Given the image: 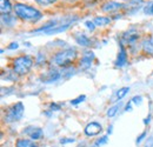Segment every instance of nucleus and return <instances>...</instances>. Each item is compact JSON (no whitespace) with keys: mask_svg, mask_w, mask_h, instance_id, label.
Masks as SVG:
<instances>
[{"mask_svg":"<svg viewBox=\"0 0 153 147\" xmlns=\"http://www.w3.org/2000/svg\"><path fill=\"white\" fill-rule=\"evenodd\" d=\"M13 11L16 13V17L21 19L22 21H27V22H33L34 24V22H38L39 20L42 19V13L39 11L38 8L32 7L30 5L16 2L13 5Z\"/></svg>","mask_w":153,"mask_h":147,"instance_id":"nucleus-1","label":"nucleus"},{"mask_svg":"<svg viewBox=\"0 0 153 147\" xmlns=\"http://www.w3.org/2000/svg\"><path fill=\"white\" fill-rule=\"evenodd\" d=\"M76 55H78V52H76V48H66V50H61L57 52L56 54L52 56V64L56 65V66H59V67H68L71 66V64L76 59Z\"/></svg>","mask_w":153,"mask_h":147,"instance_id":"nucleus-2","label":"nucleus"},{"mask_svg":"<svg viewBox=\"0 0 153 147\" xmlns=\"http://www.w3.org/2000/svg\"><path fill=\"white\" fill-rule=\"evenodd\" d=\"M33 64H34V60L30 55L25 54L17 56L13 60V64H12L13 72L17 75H25L31 71V68L33 67Z\"/></svg>","mask_w":153,"mask_h":147,"instance_id":"nucleus-3","label":"nucleus"},{"mask_svg":"<svg viewBox=\"0 0 153 147\" xmlns=\"http://www.w3.org/2000/svg\"><path fill=\"white\" fill-rule=\"evenodd\" d=\"M24 111H25V107H24L21 101L13 104L11 107H8L7 111H6V114L4 117L5 122L11 124V122L19 121L20 119L22 118V115H24Z\"/></svg>","mask_w":153,"mask_h":147,"instance_id":"nucleus-4","label":"nucleus"},{"mask_svg":"<svg viewBox=\"0 0 153 147\" xmlns=\"http://www.w3.org/2000/svg\"><path fill=\"white\" fill-rule=\"evenodd\" d=\"M93 59H94V53L93 51H85L80 60H79V68L86 71L88 70L91 66H92V62H93Z\"/></svg>","mask_w":153,"mask_h":147,"instance_id":"nucleus-5","label":"nucleus"},{"mask_svg":"<svg viewBox=\"0 0 153 147\" xmlns=\"http://www.w3.org/2000/svg\"><path fill=\"white\" fill-rule=\"evenodd\" d=\"M24 134L28 135L31 138V140L33 141H37L44 138V131L40 128V127H36V126H28L22 131Z\"/></svg>","mask_w":153,"mask_h":147,"instance_id":"nucleus-6","label":"nucleus"},{"mask_svg":"<svg viewBox=\"0 0 153 147\" xmlns=\"http://www.w3.org/2000/svg\"><path fill=\"white\" fill-rule=\"evenodd\" d=\"M124 8V5L121 2H118V1H106L101 5V11L105 12V13H113V12H117L119 10Z\"/></svg>","mask_w":153,"mask_h":147,"instance_id":"nucleus-7","label":"nucleus"},{"mask_svg":"<svg viewBox=\"0 0 153 147\" xmlns=\"http://www.w3.org/2000/svg\"><path fill=\"white\" fill-rule=\"evenodd\" d=\"M138 39H139L138 32H137L134 28H131V30H128L126 33H124L121 44H128L130 46H133V45L137 44Z\"/></svg>","mask_w":153,"mask_h":147,"instance_id":"nucleus-8","label":"nucleus"},{"mask_svg":"<svg viewBox=\"0 0 153 147\" xmlns=\"http://www.w3.org/2000/svg\"><path fill=\"white\" fill-rule=\"evenodd\" d=\"M101 131H102V126H101L99 122H97V121H92V122L87 124L85 129H84V132H85V134H86L87 137L98 135Z\"/></svg>","mask_w":153,"mask_h":147,"instance_id":"nucleus-9","label":"nucleus"},{"mask_svg":"<svg viewBox=\"0 0 153 147\" xmlns=\"http://www.w3.org/2000/svg\"><path fill=\"white\" fill-rule=\"evenodd\" d=\"M42 80H44V82H54V81H57L59 80L60 78H61V73L58 71V70H50V71H47V72H45V73L42 74Z\"/></svg>","mask_w":153,"mask_h":147,"instance_id":"nucleus-10","label":"nucleus"},{"mask_svg":"<svg viewBox=\"0 0 153 147\" xmlns=\"http://www.w3.org/2000/svg\"><path fill=\"white\" fill-rule=\"evenodd\" d=\"M126 64H127V52H126V48L124 47V44L120 42V50H119V54L115 60V66L124 67Z\"/></svg>","mask_w":153,"mask_h":147,"instance_id":"nucleus-11","label":"nucleus"},{"mask_svg":"<svg viewBox=\"0 0 153 147\" xmlns=\"http://www.w3.org/2000/svg\"><path fill=\"white\" fill-rule=\"evenodd\" d=\"M76 42L81 47H88L91 45V39L87 37L85 33H76L74 36Z\"/></svg>","mask_w":153,"mask_h":147,"instance_id":"nucleus-12","label":"nucleus"},{"mask_svg":"<svg viewBox=\"0 0 153 147\" xmlns=\"http://www.w3.org/2000/svg\"><path fill=\"white\" fill-rule=\"evenodd\" d=\"M141 47H143V51L147 54H153V40L151 37L145 38L141 42Z\"/></svg>","mask_w":153,"mask_h":147,"instance_id":"nucleus-13","label":"nucleus"},{"mask_svg":"<svg viewBox=\"0 0 153 147\" xmlns=\"http://www.w3.org/2000/svg\"><path fill=\"white\" fill-rule=\"evenodd\" d=\"M112 21V18H110V17H102V16H98L96 18L93 19V22H94V25L98 26V27H101V26H106V25H108L110 22Z\"/></svg>","mask_w":153,"mask_h":147,"instance_id":"nucleus-14","label":"nucleus"},{"mask_svg":"<svg viewBox=\"0 0 153 147\" xmlns=\"http://www.w3.org/2000/svg\"><path fill=\"white\" fill-rule=\"evenodd\" d=\"M71 25H72V24H65V25H60V26H58V27H54L53 30H50V31L45 32L44 34H46V36H52V34H56V33H61V32H65L67 28H70V27H71Z\"/></svg>","mask_w":153,"mask_h":147,"instance_id":"nucleus-15","label":"nucleus"},{"mask_svg":"<svg viewBox=\"0 0 153 147\" xmlns=\"http://www.w3.org/2000/svg\"><path fill=\"white\" fill-rule=\"evenodd\" d=\"M16 147H38V145L30 139H18L16 143Z\"/></svg>","mask_w":153,"mask_h":147,"instance_id":"nucleus-16","label":"nucleus"},{"mask_svg":"<svg viewBox=\"0 0 153 147\" xmlns=\"http://www.w3.org/2000/svg\"><path fill=\"white\" fill-rule=\"evenodd\" d=\"M1 14H10L11 11L13 10V6L11 5L10 0H1Z\"/></svg>","mask_w":153,"mask_h":147,"instance_id":"nucleus-17","label":"nucleus"},{"mask_svg":"<svg viewBox=\"0 0 153 147\" xmlns=\"http://www.w3.org/2000/svg\"><path fill=\"white\" fill-rule=\"evenodd\" d=\"M1 21H2L4 25L11 27V26H13L16 24V18L13 16H11V14H1Z\"/></svg>","mask_w":153,"mask_h":147,"instance_id":"nucleus-18","label":"nucleus"},{"mask_svg":"<svg viewBox=\"0 0 153 147\" xmlns=\"http://www.w3.org/2000/svg\"><path fill=\"white\" fill-rule=\"evenodd\" d=\"M120 106H121V104H115L113 105L112 107H110L108 110H107V117H110V118H112V117H114L115 114L118 113V111L120 110Z\"/></svg>","mask_w":153,"mask_h":147,"instance_id":"nucleus-19","label":"nucleus"},{"mask_svg":"<svg viewBox=\"0 0 153 147\" xmlns=\"http://www.w3.org/2000/svg\"><path fill=\"white\" fill-rule=\"evenodd\" d=\"M128 92H130V88H128V87H123V88H120V90L117 92V94H115L117 100H121Z\"/></svg>","mask_w":153,"mask_h":147,"instance_id":"nucleus-20","label":"nucleus"},{"mask_svg":"<svg viewBox=\"0 0 153 147\" xmlns=\"http://www.w3.org/2000/svg\"><path fill=\"white\" fill-rule=\"evenodd\" d=\"M107 141H108L107 135H104V137H101V138L97 139L96 143L93 144V147H100V146H102V145H106V144H107Z\"/></svg>","mask_w":153,"mask_h":147,"instance_id":"nucleus-21","label":"nucleus"},{"mask_svg":"<svg viewBox=\"0 0 153 147\" xmlns=\"http://www.w3.org/2000/svg\"><path fill=\"white\" fill-rule=\"evenodd\" d=\"M144 12H145V14H147V16H153V0L151 2H149V4L144 7Z\"/></svg>","mask_w":153,"mask_h":147,"instance_id":"nucleus-22","label":"nucleus"},{"mask_svg":"<svg viewBox=\"0 0 153 147\" xmlns=\"http://www.w3.org/2000/svg\"><path fill=\"white\" fill-rule=\"evenodd\" d=\"M37 4H39L40 6H48V5H52L54 4L57 0H34Z\"/></svg>","mask_w":153,"mask_h":147,"instance_id":"nucleus-23","label":"nucleus"},{"mask_svg":"<svg viewBox=\"0 0 153 147\" xmlns=\"http://www.w3.org/2000/svg\"><path fill=\"white\" fill-rule=\"evenodd\" d=\"M85 99H86V95H79L78 98L73 99V100H71V104H72V105H78V104L82 102Z\"/></svg>","mask_w":153,"mask_h":147,"instance_id":"nucleus-24","label":"nucleus"},{"mask_svg":"<svg viewBox=\"0 0 153 147\" xmlns=\"http://www.w3.org/2000/svg\"><path fill=\"white\" fill-rule=\"evenodd\" d=\"M74 141H76V139H73V138H62V139H60V144H62V145H65V144H72Z\"/></svg>","mask_w":153,"mask_h":147,"instance_id":"nucleus-25","label":"nucleus"},{"mask_svg":"<svg viewBox=\"0 0 153 147\" xmlns=\"http://www.w3.org/2000/svg\"><path fill=\"white\" fill-rule=\"evenodd\" d=\"M85 25H86V27H87L90 31H92V32L96 30V27H97L96 25H94V22H93V21H90V20H87V21L85 22Z\"/></svg>","mask_w":153,"mask_h":147,"instance_id":"nucleus-26","label":"nucleus"},{"mask_svg":"<svg viewBox=\"0 0 153 147\" xmlns=\"http://www.w3.org/2000/svg\"><path fill=\"white\" fill-rule=\"evenodd\" d=\"M131 101H132L133 104H135V105H140V104L143 102V97H140V95H135V97L132 98Z\"/></svg>","mask_w":153,"mask_h":147,"instance_id":"nucleus-27","label":"nucleus"},{"mask_svg":"<svg viewBox=\"0 0 153 147\" xmlns=\"http://www.w3.org/2000/svg\"><path fill=\"white\" fill-rule=\"evenodd\" d=\"M146 135H147V133H146V132H143V133H141V134H140V135L137 138L135 144H138V145H139V144H140V143H141V141H143V140L146 138Z\"/></svg>","mask_w":153,"mask_h":147,"instance_id":"nucleus-28","label":"nucleus"},{"mask_svg":"<svg viewBox=\"0 0 153 147\" xmlns=\"http://www.w3.org/2000/svg\"><path fill=\"white\" fill-rule=\"evenodd\" d=\"M50 110L52 111H60L61 110V107H60V105H58V104H56V102H51L50 104Z\"/></svg>","mask_w":153,"mask_h":147,"instance_id":"nucleus-29","label":"nucleus"},{"mask_svg":"<svg viewBox=\"0 0 153 147\" xmlns=\"http://www.w3.org/2000/svg\"><path fill=\"white\" fill-rule=\"evenodd\" d=\"M44 61H45V56L41 54V53H38V55H37V59H36V62L39 65V64H42Z\"/></svg>","mask_w":153,"mask_h":147,"instance_id":"nucleus-30","label":"nucleus"},{"mask_svg":"<svg viewBox=\"0 0 153 147\" xmlns=\"http://www.w3.org/2000/svg\"><path fill=\"white\" fill-rule=\"evenodd\" d=\"M145 147H153V137H150V138L146 140Z\"/></svg>","mask_w":153,"mask_h":147,"instance_id":"nucleus-31","label":"nucleus"},{"mask_svg":"<svg viewBox=\"0 0 153 147\" xmlns=\"http://www.w3.org/2000/svg\"><path fill=\"white\" fill-rule=\"evenodd\" d=\"M18 47H19L18 42H12V44H11V45H10L7 48H8V50H17Z\"/></svg>","mask_w":153,"mask_h":147,"instance_id":"nucleus-32","label":"nucleus"},{"mask_svg":"<svg viewBox=\"0 0 153 147\" xmlns=\"http://www.w3.org/2000/svg\"><path fill=\"white\" fill-rule=\"evenodd\" d=\"M150 121H151V114H149V115L144 119V124H145V125H147V124H150Z\"/></svg>","mask_w":153,"mask_h":147,"instance_id":"nucleus-33","label":"nucleus"},{"mask_svg":"<svg viewBox=\"0 0 153 147\" xmlns=\"http://www.w3.org/2000/svg\"><path fill=\"white\" fill-rule=\"evenodd\" d=\"M132 104H133V102H132V101H130V102L126 105V107H125V111H131V110H132Z\"/></svg>","mask_w":153,"mask_h":147,"instance_id":"nucleus-34","label":"nucleus"},{"mask_svg":"<svg viewBox=\"0 0 153 147\" xmlns=\"http://www.w3.org/2000/svg\"><path fill=\"white\" fill-rule=\"evenodd\" d=\"M128 1H131L133 4H143L144 2V0H128Z\"/></svg>","mask_w":153,"mask_h":147,"instance_id":"nucleus-35","label":"nucleus"},{"mask_svg":"<svg viewBox=\"0 0 153 147\" xmlns=\"http://www.w3.org/2000/svg\"><path fill=\"white\" fill-rule=\"evenodd\" d=\"M111 132H112V126H110L108 129H107V133H111Z\"/></svg>","mask_w":153,"mask_h":147,"instance_id":"nucleus-36","label":"nucleus"}]
</instances>
